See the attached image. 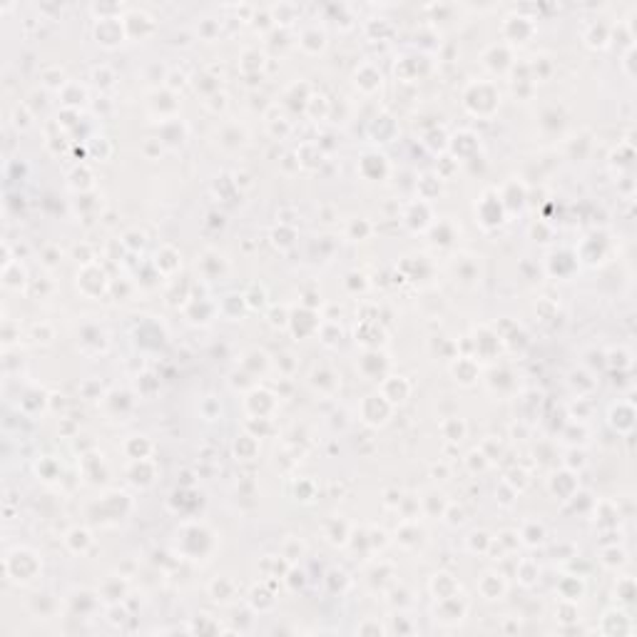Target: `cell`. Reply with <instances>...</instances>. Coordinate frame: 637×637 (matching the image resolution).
<instances>
[{"instance_id":"d6986e66","label":"cell","mask_w":637,"mask_h":637,"mask_svg":"<svg viewBox=\"0 0 637 637\" xmlns=\"http://www.w3.org/2000/svg\"><path fill=\"white\" fill-rule=\"evenodd\" d=\"M127 592H130L127 590V580H125L122 575H110V578H105V583L98 587V595L105 605L125 603Z\"/></svg>"},{"instance_id":"6f0895ef","label":"cell","mask_w":637,"mask_h":637,"mask_svg":"<svg viewBox=\"0 0 637 637\" xmlns=\"http://www.w3.org/2000/svg\"><path fill=\"white\" fill-rule=\"evenodd\" d=\"M63 261V252H60V247H45L43 249V267H47V269H55Z\"/></svg>"},{"instance_id":"3957f363","label":"cell","mask_w":637,"mask_h":637,"mask_svg":"<svg viewBox=\"0 0 637 637\" xmlns=\"http://www.w3.org/2000/svg\"><path fill=\"white\" fill-rule=\"evenodd\" d=\"M506 215L508 212H506V207H503L498 189H486L481 195V199H478V204H475V217L481 222V227L483 229L501 227L503 222H506Z\"/></svg>"},{"instance_id":"7bdbcfd3","label":"cell","mask_w":637,"mask_h":637,"mask_svg":"<svg viewBox=\"0 0 637 637\" xmlns=\"http://www.w3.org/2000/svg\"><path fill=\"white\" fill-rule=\"evenodd\" d=\"M635 595H637L635 580H632L630 575L618 578V583H615V600H618L620 605H630L632 600H635Z\"/></svg>"},{"instance_id":"681fc988","label":"cell","mask_w":637,"mask_h":637,"mask_svg":"<svg viewBox=\"0 0 637 637\" xmlns=\"http://www.w3.org/2000/svg\"><path fill=\"white\" fill-rule=\"evenodd\" d=\"M490 543H493V538H488V533H483V530H475V533L468 535V550L471 553L486 555L488 550H490Z\"/></svg>"},{"instance_id":"4dcf8cb0","label":"cell","mask_w":637,"mask_h":637,"mask_svg":"<svg viewBox=\"0 0 637 637\" xmlns=\"http://www.w3.org/2000/svg\"><path fill=\"white\" fill-rule=\"evenodd\" d=\"M324 535H326V540H329L332 546L344 548L346 543H349V538H352V528H349V523H346V520L334 518V520H329V526H326Z\"/></svg>"},{"instance_id":"74e56055","label":"cell","mask_w":637,"mask_h":637,"mask_svg":"<svg viewBox=\"0 0 637 637\" xmlns=\"http://www.w3.org/2000/svg\"><path fill=\"white\" fill-rule=\"evenodd\" d=\"M235 453L239 461H252V458H257V453H259V438L252 436V433L239 436L235 443Z\"/></svg>"},{"instance_id":"f5cc1de1","label":"cell","mask_w":637,"mask_h":637,"mask_svg":"<svg viewBox=\"0 0 637 637\" xmlns=\"http://www.w3.org/2000/svg\"><path fill=\"white\" fill-rule=\"evenodd\" d=\"M120 244H122L127 252H140V249L144 247V235L142 232H137V229H130V232H125Z\"/></svg>"},{"instance_id":"52a82bcc","label":"cell","mask_w":637,"mask_h":637,"mask_svg":"<svg viewBox=\"0 0 637 637\" xmlns=\"http://www.w3.org/2000/svg\"><path fill=\"white\" fill-rule=\"evenodd\" d=\"M277 406H279L277 396H274L272 391L259 389V386H254L247 393V398H244V409H247V413L252 418H272Z\"/></svg>"},{"instance_id":"5bb4252c","label":"cell","mask_w":637,"mask_h":637,"mask_svg":"<svg viewBox=\"0 0 637 637\" xmlns=\"http://www.w3.org/2000/svg\"><path fill=\"white\" fill-rule=\"evenodd\" d=\"M127 478H130L132 486L137 488H150L157 478V466L152 458H140V461H132L130 468H127Z\"/></svg>"},{"instance_id":"7c38bea8","label":"cell","mask_w":637,"mask_h":637,"mask_svg":"<svg viewBox=\"0 0 637 637\" xmlns=\"http://www.w3.org/2000/svg\"><path fill=\"white\" fill-rule=\"evenodd\" d=\"M312 389L316 391L318 396H334L341 386V376L336 371L329 369V366H318V369L312 371V378H309Z\"/></svg>"},{"instance_id":"f6af8a7d","label":"cell","mask_w":637,"mask_h":637,"mask_svg":"<svg viewBox=\"0 0 637 637\" xmlns=\"http://www.w3.org/2000/svg\"><path fill=\"white\" fill-rule=\"evenodd\" d=\"M272 239H274V244H277V247H281V249L292 247L294 239H296V229H294V224L279 222V227L272 232Z\"/></svg>"},{"instance_id":"ba28073f","label":"cell","mask_w":637,"mask_h":637,"mask_svg":"<svg viewBox=\"0 0 637 637\" xmlns=\"http://www.w3.org/2000/svg\"><path fill=\"white\" fill-rule=\"evenodd\" d=\"M548 488H550V493H553L555 498H560V501H572L580 488L578 473L570 468L555 471V473L550 475V481H548Z\"/></svg>"},{"instance_id":"7dc6e473","label":"cell","mask_w":637,"mask_h":637,"mask_svg":"<svg viewBox=\"0 0 637 637\" xmlns=\"http://www.w3.org/2000/svg\"><path fill=\"white\" fill-rule=\"evenodd\" d=\"M555 618H558L560 623H578L580 620L578 603H572V600H560L558 610H555Z\"/></svg>"},{"instance_id":"ab89813d","label":"cell","mask_w":637,"mask_h":637,"mask_svg":"<svg viewBox=\"0 0 637 637\" xmlns=\"http://www.w3.org/2000/svg\"><path fill=\"white\" fill-rule=\"evenodd\" d=\"M306 553V546L304 540H299L296 535H289V538L284 540V546H281V558L289 563V565H294L296 560H301Z\"/></svg>"},{"instance_id":"277c9868","label":"cell","mask_w":637,"mask_h":637,"mask_svg":"<svg viewBox=\"0 0 637 637\" xmlns=\"http://www.w3.org/2000/svg\"><path fill=\"white\" fill-rule=\"evenodd\" d=\"M468 615V600L463 598L461 592L458 595H451V598L436 600L433 605V620L443 627H455L461 625Z\"/></svg>"},{"instance_id":"44dd1931","label":"cell","mask_w":637,"mask_h":637,"mask_svg":"<svg viewBox=\"0 0 637 637\" xmlns=\"http://www.w3.org/2000/svg\"><path fill=\"white\" fill-rule=\"evenodd\" d=\"M324 150H321V144L318 142H301L299 150H296V164H299V169H306V172H314V169H318L321 164H324Z\"/></svg>"},{"instance_id":"484cf974","label":"cell","mask_w":637,"mask_h":637,"mask_svg":"<svg viewBox=\"0 0 637 637\" xmlns=\"http://www.w3.org/2000/svg\"><path fill=\"white\" fill-rule=\"evenodd\" d=\"M67 184H70V189L85 195V192H90L95 187V175H92V169L87 164H75L72 172L67 175Z\"/></svg>"},{"instance_id":"d590c367","label":"cell","mask_w":637,"mask_h":637,"mask_svg":"<svg viewBox=\"0 0 637 637\" xmlns=\"http://www.w3.org/2000/svg\"><path fill=\"white\" fill-rule=\"evenodd\" d=\"M249 605H252L254 612H269L277 605V598L264 585H257L249 592Z\"/></svg>"},{"instance_id":"ffe728a7","label":"cell","mask_w":637,"mask_h":637,"mask_svg":"<svg viewBox=\"0 0 637 637\" xmlns=\"http://www.w3.org/2000/svg\"><path fill=\"white\" fill-rule=\"evenodd\" d=\"M381 83H384V75H381V70H378L376 65H371V63H364V65L354 72V85H356L364 95H374V92L381 87Z\"/></svg>"},{"instance_id":"2e32d148","label":"cell","mask_w":637,"mask_h":637,"mask_svg":"<svg viewBox=\"0 0 637 637\" xmlns=\"http://www.w3.org/2000/svg\"><path fill=\"white\" fill-rule=\"evenodd\" d=\"M160 142H162V147H182L184 140H187V125L182 122V120H164V122H160V137H157Z\"/></svg>"},{"instance_id":"d4e9b609","label":"cell","mask_w":637,"mask_h":637,"mask_svg":"<svg viewBox=\"0 0 637 637\" xmlns=\"http://www.w3.org/2000/svg\"><path fill=\"white\" fill-rule=\"evenodd\" d=\"M423 530L418 528V520L416 518H403V523H401V528L396 530V540H398V546H403V548H416V546H421L423 543Z\"/></svg>"},{"instance_id":"7a4b0ae2","label":"cell","mask_w":637,"mask_h":637,"mask_svg":"<svg viewBox=\"0 0 637 637\" xmlns=\"http://www.w3.org/2000/svg\"><path fill=\"white\" fill-rule=\"evenodd\" d=\"M40 570H43V560L28 548H15L13 553L6 555V575L8 580H13L18 585L33 583L40 575Z\"/></svg>"},{"instance_id":"f1b7e54d","label":"cell","mask_w":637,"mask_h":637,"mask_svg":"<svg viewBox=\"0 0 637 637\" xmlns=\"http://www.w3.org/2000/svg\"><path fill=\"white\" fill-rule=\"evenodd\" d=\"M92 533L87 530V528H72L70 533L65 535V546L70 548V553L75 555H85L87 550L92 548Z\"/></svg>"},{"instance_id":"91938a15","label":"cell","mask_w":637,"mask_h":637,"mask_svg":"<svg viewBox=\"0 0 637 637\" xmlns=\"http://www.w3.org/2000/svg\"><path fill=\"white\" fill-rule=\"evenodd\" d=\"M530 235H533V237L540 235V237H546V241H550V239H553V227H550V224H546L543 219H538L533 227H530Z\"/></svg>"},{"instance_id":"836d02e7","label":"cell","mask_w":637,"mask_h":637,"mask_svg":"<svg viewBox=\"0 0 637 637\" xmlns=\"http://www.w3.org/2000/svg\"><path fill=\"white\" fill-rule=\"evenodd\" d=\"M152 451H155V446L147 441V436H132V438H127V443H125V453H127V458H132V461L150 458Z\"/></svg>"},{"instance_id":"cb8c5ba5","label":"cell","mask_w":637,"mask_h":637,"mask_svg":"<svg viewBox=\"0 0 637 637\" xmlns=\"http://www.w3.org/2000/svg\"><path fill=\"white\" fill-rule=\"evenodd\" d=\"M207 590H209V598L219 605H229L237 598V583L232 578H227V575H219V578L212 580Z\"/></svg>"},{"instance_id":"4fadbf2b","label":"cell","mask_w":637,"mask_h":637,"mask_svg":"<svg viewBox=\"0 0 637 637\" xmlns=\"http://www.w3.org/2000/svg\"><path fill=\"white\" fill-rule=\"evenodd\" d=\"M478 592H481L483 600H501L506 598L508 592V583H506V575L498 570H488L481 575V580H478Z\"/></svg>"},{"instance_id":"603a6c76","label":"cell","mask_w":637,"mask_h":637,"mask_svg":"<svg viewBox=\"0 0 637 637\" xmlns=\"http://www.w3.org/2000/svg\"><path fill=\"white\" fill-rule=\"evenodd\" d=\"M555 592H558L560 600H572V603H578V600L585 595V580H583V575H563L560 583L555 585Z\"/></svg>"},{"instance_id":"bcb514c9","label":"cell","mask_w":637,"mask_h":637,"mask_svg":"<svg viewBox=\"0 0 637 637\" xmlns=\"http://www.w3.org/2000/svg\"><path fill=\"white\" fill-rule=\"evenodd\" d=\"M605 356H607V361H605V364L612 366V369H618V371L620 369H630V366H632V354L627 352V349H623V346H620V349H612V352H607Z\"/></svg>"},{"instance_id":"c3c4849f","label":"cell","mask_w":637,"mask_h":637,"mask_svg":"<svg viewBox=\"0 0 637 637\" xmlns=\"http://www.w3.org/2000/svg\"><path fill=\"white\" fill-rule=\"evenodd\" d=\"M244 301H247V306H249V312L252 309H261V306L267 304V292H264V286H259V284H252L244 292Z\"/></svg>"},{"instance_id":"5b68a950","label":"cell","mask_w":637,"mask_h":637,"mask_svg":"<svg viewBox=\"0 0 637 637\" xmlns=\"http://www.w3.org/2000/svg\"><path fill=\"white\" fill-rule=\"evenodd\" d=\"M393 409H396V406H391L378 391L376 393H369V396L361 401V421H364L366 426H371V429L386 426L389 418L393 416Z\"/></svg>"},{"instance_id":"680465c9","label":"cell","mask_w":637,"mask_h":637,"mask_svg":"<svg viewBox=\"0 0 637 637\" xmlns=\"http://www.w3.org/2000/svg\"><path fill=\"white\" fill-rule=\"evenodd\" d=\"M199 409H202V416L207 418V421H215V418L222 413L219 401H215V398H212V396H209V398H204V401H202V406H199Z\"/></svg>"},{"instance_id":"30bf717a","label":"cell","mask_w":637,"mask_h":637,"mask_svg":"<svg viewBox=\"0 0 637 637\" xmlns=\"http://www.w3.org/2000/svg\"><path fill=\"white\" fill-rule=\"evenodd\" d=\"M600 632L605 637H623V635H632V620L627 618V612L612 607L603 615L600 620Z\"/></svg>"},{"instance_id":"6125c7cd","label":"cell","mask_w":637,"mask_h":637,"mask_svg":"<svg viewBox=\"0 0 637 637\" xmlns=\"http://www.w3.org/2000/svg\"><path fill=\"white\" fill-rule=\"evenodd\" d=\"M401 501H403V493H401V490H389V493H386L384 506H386V508H398V506H401Z\"/></svg>"},{"instance_id":"ee69618b","label":"cell","mask_w":637,"mask_h":637,"mask_svg":"<svg viewBox=\"0 0 637 637\" xmlns=\"http://www.w3.org/2000/svg\"><path fill=\"white\" fill-rule=\"evenodd\" d=\"M98 336H107L105 334V329H100V326H85L83 334H80V349H87V344H95V349H98V354H102L105 349H107V341H98Z\"/></svg>"},{"instance_id":"f546056e","label":"cell","mask_w":637,"mask_h":637,"mask_svg":"<svg viewBox=\"0 0 637 637\" xmlns=\"http://www.w3.org/2000/svg\"><path fill=\"white\" fill-rule=\"evenodd\" d=\"M515 578H518V583H520L523 587L538 585V580H540V565L535 563L533 558L518 560V565H515Z\"/></svg>"},{"instance_id":"11a10c76","label":"cell","mask_w":637,"mask_h":637,"mask_svg":"<svg viewBox=\"0 0 637 637\" xmlns=\"http://www.w3.org/2000/svg\"><path fill=\"white\" fill-rule=\"evenodd\" d=\"M92 80H95V85H98L100 90H110L112 85H115V75L110 72V67H98V70L92 72Z\"/></svg>"},{"instance_id":"ac0fdd59","label":"cell","mask_w":637,"mask_h":637,"mask_svg":"<svg viewBox=\"0 0 637 637\" xmlns=\"http://www.w3.org/2000/svg\"><path fill=\"white\" fill-rule=\"evenodd\" d=\"M451 374L458 384L463 386H473L481 376V366L473 356H455V361L451 364Z\"/></svg>"},{"instance_id":"1f68e13d","label":"cell","mask_w":637,"mask_h":637,"mask_svg":"<svg viewBox=\"0 0 637 637\" xmlns=\"http://www.w3.org/2000/svg\"><path fill=\"white\" fill-rule=\"evenodd\" d=\"M369 132H371V137H374V142H391V140L396 137L398 127L391 115H381V118H376V122L371 125Z\"/></svg>"},{"instance_id":"6da1fadb","label":"cell","mask_w":637,"mask_h":637,"mask_svg":"<svg viewBox=\"0 0 637 637\" xmlns=\"http://www.w3.org/2000/svg\"><path fill=\"white\" fill-rule=\"evenodd\" d=\"M463 105L475 118H493L495 110L501 107V90L490 80L471 83L463 92Z\"/></svg>"},{"instance_id":"9a60e30c","label":"cell","mask_w":637,"mask_h":637,"mask_svg":"<svg viewBox=\"0 0 637 637\" xmlns=\"http://www.w3.org/2000/svg\"><path fill=\"white\" fill-rule=\"evenodd\" d=\"M610 426L618 431V433H623V436L632 433V429H635V406H632L630 401L615 403L610 409Z\"/></svg>"},{"instance_id":"f907efd6","label":"cell","mask_w":637,"mask_h":637,"mask_svg":"<svg viewBox=\"0 0 637 637\" xmlns=\"http://www.w3.org/2000/svg\"><path fill=\"white\" fill-rule=\"evenodd\" d=\"M43 83H45V87H50V90H63V87L67 85L65 72L60 70V67L45 70V72H43Z\"/></svg>"},{"instance_id":"94428289","label":"cell","mask_w":637,"mask_h":637,"mask_svg":"<svg viewBox=\"0 0 637 637\" xmlns=\"http://www.w3.org/2000/svg\"><path fill=\"white\" fill-rule=\"evenodd\" d=\"M15 127H20V130L30 127V115H28L25 107H18V110H15Z\"/></svg>"},{"instance_id":"4316f807","label":"cell","mask_w":637,"mask_h":637,"mask_svg":"<svg viewBox=\"0 0 637 637\" xmlns=\"http://www.w3.org/2000/svg\"><path fill=\"white\" fill-rule=\"evenodd\" d=\"M155 267L162 277H172L180 269V252L172 244H164L155 257Z\"/></svg>"},{"instance_id":"db71d44e","label":"cell","mask_w":637,"mask_h":637,"mask_svg":"<svg viewBox=\"0 0 637 637\" xmlns=\"http://www.w3.org/2000/svg\"><path fill=\"white\" fill-rule=\"evenodd\" d=\"M35 471H38V475L43 473V481H55L60 475V468H58V463L52 461V458H43V461H38V466H35Z\"/></svg>"},{"instance_id":"7402d4cb","label":"cell","mask_w":637,"mask_h":637,"mask_svg":"<svg viewBox=\"0 0 637 637\" xmlns=\"http://www.w3.org/2000/svg\"><path fill=\"white\" fill-rule=\"evenodd\" d=\"M429 590H431V595H433V600H443V598H451V595H458V592H461V583H458L451 572H436V575L429 580Z\"/></svg>"},{"instance_id":"f35d334b","label":"cell","mask_w":637,"mask_h":637,"mask_svg":"<svg viewBox=\"0 0 637 637\" xmlns=\"http://www.w3.org/2000/svg\"><path fill=\"white\" fill-rule=\"evenodd\" d=\"M264 52L254 50V47H249V50L241 52V60H239V67L244 75H257V72L264 67Z\"/></svg>"},{"instance_id":"60d3db41","label":"cell","mask_w":637,"mask_h":637,"mask_svg":"<svg viewBox=\"0 0 637 637\" xmlns=\"http://www.w3.org/2000/svg\"><path fill=\"white\" fill-rule=\"evenodd\" d=\"M441 433H443V438H449L451 443H458V441H463V436H466V423H463L458 416L443 418Z\"/></svg>"},{"instance_id":"d6a6232c","label":"cell","mask_w":637,"mask_h":637,"mask_svg":"<svg viewBox=\"0 0 637 637\" xmlns=\"http://www.w3.org/2000/svg\"><path fill=\"white\" fill-rule=\"evenodd\" d=\"M518 538H520V543H526V546H530V548L540 546V543L546 540V526L538 523V520H526L523 528H520Z\"/></svg>"},{"instance_id":"e0dca14e","label":"cell","mask_w":637,"mask_h":637,"mask_svg":"<svg viewBox=\"0 0 637 637\" xmlns=\"http://www.w3.org/2000/svg\"><path fill=\"white\" fill-rule=\"evenodd\" d=\"M358 172H361L366 180H371V182L384 180V177L389 175V160H386L384 155H378V152H366V155L358 160Z\"/></svg>"},{"instance_id":"8fae6325","label":"cell","mask_w":637,"mask_h":637,"mask_svg":"<svg viewBox=\"0 0 637 637\" xmlns=\"http://www.w3.org/2000/svg\"><path fill=\"white\" fill-rule=\"evenodd\" d=\"M403 222L409 224L413 232H426L433 224V212H431V202L426 199H416L411 202L406 207V215H403Z\"/></svg>"},{"instance_id":"e575fe53","label":"cell","mask_w":637,"mask_h":637,"mask_svg":"<svg viewBox=\"0 0 637 637\" xmlns=\"http://www.w3.org/2000/svg\"><path fill=\"white\" fill-rule=\"evenodd\" d=\"M299 45L304 47L306 52L318 55V52H324V47H326V33L324 30H318V28H309V30L301 33Z\"/></svg>"},{"instance_id":"9f6ffc18","label":"cell","mask_w":637,"mask_h":637,"mask_svg":"<svg viewBox=\"0 0 637 637\" xmlns=\"http://www.w3.org/2000/svg\"><path fill=\"white\" fill-rule=\"evenodd\" d=\"M358 635H389V627L381 625L378 620H366L356 627Z\"/></svg>"},{"instance_id":"8d00e7d4","label":"cell","mask_w":637,"mask_h":637,"mask_svg":"<svg viewBox=\"0 0 637 637\" xmlns=\"http://www.w3.org/2000/svg\"><path fill=\"white\" fill-rule=\"evenodd\" d=\"M625 563H627V553H625L623 546L603 548V553H600V565L603 568H607V570H620Z\"/></svg>"},{"instance_id":"9c48e42d","label":"cell","mask_w":637,"mask_h":637,"mask_svg":"<svg viewBox=\"0 0 637 637\" xmlns=\"http://www.w3.org/2000/svg\"><path fill=\"white\" fill-rule=\"evenodd\" d=\"M378 393L391 403V406H401L411 396V381L406 376H384L378 384Z\"/></svg>"},{"instance_id":"b9f144b4","label":"cell","mask_w":637,"mask_h":637,"mask_svg":"<svg viewBox=\"0 0 637 637\" xmlns=\"http://www.w3.org/2000/svg\"><path fill=\"white\" fill-rule=\"evenodd\" d=\"M371 235H374V224H371L369 219H364V217L352 219L349 222V227H346V237L352 241H364V239H369Z\"/></svg>"},{"instance_id":"8992f818","label":"cell","mask_w":637,"mask_h":637,"mask_svg":"<svg viewBox=\"0 0 637 637\" xmlns=\"http://www.w3.org/2000/svg\"><path fill=\"white\" fill-rule=\"evenodd\" d=\"M78 289L85 296H100L102 292L110 289V279H107V274L98 261L83 264V269L78 272Z\"/></svg>"},{"instance_id":"83f0119b","label":"cell","mask_w":637,"mask_h":637,"mask_svg":"<svg viewBox=\"0 0 637 637\" xmlns=\"http://www.w3.org/2000/svg\"><path fill=\"white\" fill-rule=\"evenodd\" d=\"M217 309H219L222 316L232 318V321H237L241 314L249 312L247 301H244V294H227V296H224V299L217 304Z\"/></svg>"},{"instance_id":"816d5d0a","label":"cell","mask_w":637,"mask_h":637,"mask_svg":"<svg viewBox=\"0 0 637 637\" xmlns=\"http://www.w3.org/2000/svg\"><path fill=\"white\" fill-rule=\"evenodd\" d=\"M289 318H292V312L286 306H274L269 312V324L274 329H289Z\"/></svg>"}]
</instances>
